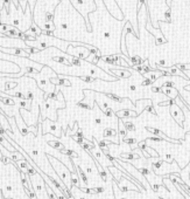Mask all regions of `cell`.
I'll use <instances>...</instances> for the list:
<instances>
[{
    "label": "cell",
    "instance_id": "25",
    "mask_svg": "<svg viewBox=\"0 0 190 199\" xmlns=\"http://www.w3.org/2000/svg\"><path fill=\"white\" fill-rule=\"evenodd\" d=\"M145 111H148V112H150V114H153V115H157V112H156V110L154 109V105L153 104H149V105H147L146 108H145Z\"/></svg>",
    "mask_w": 190,
    "mask_h": 199
},
{
    "label": "cell",
    "instance_id": "35",
    "mask_svg": "<svg viewBox=\"0 0 190 199\" xmlns=\"http://www.w3.org/2000/svg\"><path fill=\"white\" fill-rule=\"evenodd\" d=\"M77 105H78L79 108H83V109H86V110H90V109H91V105H89V104H86V103H83V102H78Z\"/></svg>",
    "mask_w": 190,
    "mask_h": 199
},
{
    "label": "cell",
    "instance_id": "49",
    "mask_svg": "<svg viewBox=\"0 0 190 199\" xmlns=\"http://www.w3.org/2000/svg\"><path fill=\"white\" fill-rule=\"evenodd\" d=\"M130 89H131V92H135L137 90V87L132 84V86H130Z\"/></svg>",
    "mask_w": 190,
    "mask_h": 199
},
{
    "label": "cell",
    "instance_id": "29",
    "mask_svg": "<svg viewBox=\"0 0 190 199\" xmlns=\"http://www.w3.org/2000/svg\"><path fill=\"white\" fill-rule=\"evenodd\" d=\"M44 28L49 31H55V25L53 22H46L44 23Z\"/></svg>",
    "mask_w": 190,
    "mask_h": 199
},
{
    "label": "cell",
    "instance_id": "2",
    "mask_svg": "<svg viewBox=\"0 0 190 199\" xmlns=\"http://www.w3.org/2000/svg\"><path fill=\"white\" fill-rule=\"evenodd\" d=\"M170 114H172V116L174 117V120L178 123V125H181L183 128V121H184V115H183V111L181 110V108L174 103L172 104L170 107Z\"/></svg>",
    "mask_w": 190,
    "mask_h": 199
},
{
    "label": "cell",
    "instance_id": "13",
    "mask_svg": "<svg viewBox=\"0 0 190 199\" xmlns=\"http://www.w3.org/2000/svg\"><path fill=\"white\" fill-rule=\"evenodd\" d=\"M163 94H167L169 97L175 98L178 95V92L175 88H167V89H163Z\"/></svg>",
    "mask_w": 190,
    "mask_h": 199
},
{
    "label": "cell",
    "instance_id": "32",
    "mask_svg": "<svg viewBox=\"0 0 190 199\" xmlns=\"http://www.w3.org/2000/svg\"><path fill=\"white\" fill-rule=\"evenodd\" d=\"M163 160H165V162H168V163H173V162H174V157H173L172 155L167 154V155H165Z\"/></svg>",
    "mask_w": 190,
    "mask_h": 199
},
{
    "label": "cell",
    "instance_id": "50",
    "mask_svg": "<svg viewBox=\"0 0 190 199\" xmlns=\"http://www.w3.org/2000/svg\"><path fill=\"white\" fill-rule=\"evenodd\" d=\"M3 197H4V199H14L12 197H5V194H3Z\"/></svg>",
    "mask_w": 190,
    "mask_h": 199
},
{
    "label": "cell",
    "instance_id": "9",
    "mask_svg": "<svg viewBox=\"0 0 190 199\" xmlns=\"http://www.w3.org/2000/svg\"><path fill=\"white\" fill-rule=\"evenodd\" d=\"M104 137L105 138H111V137H118V131L116 129H112V128H106L103 132Z\"/></svg>",
    "mask_w": 190,
    "mask_h": 199
},
{
    "label": "cell",
    "instance_id": "14",
    "mask_svg": "<svg viewBox=\"0 0 190 199\" xmlns=\"http://www.w3.org/2000/svg\"><path fill=\"white\" fill-rule=\"evenodd\" d=\"M121 158L128 159V160H134V159H139L140 156L137 155V154H133V152H127V154H122L121 155Z\"/></svg>",
    "mask_w": 190,
    "mask_h": 199
},
{
    "label": "cell",
    "instance_id": "20",
    "mask_svg": "<svg viewBox=\"0 0 190 199\" xmlns=\"http://www.w3.org/2000/svg\"><path fill=\"white\" fill-rule=\"evenodd\" d=\"M71 60V66H76V67H81L82 66V61L79 60V58H77V56H70L69 58Z\"/></svg>",
    "mask_w": 190,
    "mask_h": 199
},
{
    "label": "cell",
    "instance_id": "40",
    "mask_svg": "<svg viewBox=\"0 0 190 199\" xmlns=\"http://www.w3.org/2000/svg\"><path fill=\"white\" fill-rule=\"evenodd\" d=\"M33 98H34L33 93H31V92H27V94H26V100H27V101H31Z\"/></svg>",
    "mask_w": 190,
    "mask_h": 199
},
{
    "label": "cell",
    "instance_id": "42",
    "mask_svg": "<svg viewBox=\"0 0 190 199\" xmlns=\"http://www.w3.org/2000/svg\"><path fill=\"white\" fill-rule=\"evenodd\" d=\"M85 171H86V174H87V175H92V174H93L92 167H90L89 165H86V166H85Z\"/></svg>",
    "mask_w": 190,
    "mask_h": 199
},
{
    "label": "cell",
    "instance_id": "17",
    "mask_svg": "<svg viewBox=\"0 0 190 199\" xmlns=\"http://www.w3.org/2000/svg\"><path fill=\"white\" fill-rule=\"evenodd\" d=\"M72 192H74V191H72ZM87 196H89V194H87ZM87 196H86V193H84L81 189H79V192H78V193L74 192V198H75V199H89Z\"/></svg>",
    "mask_w": 190,
    "mask_h": 199
},
{
    "label": "cell",
    "instance_id": "43",
    "mask_svg": "<svg viewBox=\"0 0 190 199\" xmlns=\"http://www.w3.org/2000/svg\"><path fill=\"white\" fill-rule=\"evenodd\" d=\"M11 0H0V10H3L4 8V5L6 4V3H10Z\"/></svg>",
    "mask_w": 190,
    "mask_h": 199
},
{
    "label": "cell",
    "instance_id": "39",
    "mask_svg": "<svg viewBox=\"0 0 190 199\" xmlns=\"http://www.w3.org/2000/svg\"><path fill=\"white\" fill-rule=\"evenodd\" d=\"M166 42H167V41L165 40V38H157L156 41H155V45H156V46H160V45L166 43Z\"/></svg>",
    "mask_w": 190,
    "mask_h": 199
},
{
    "label": "cell",
    "instance_id": "46",
    "mask_svg": "<svg viewBox=\"0 0 190 199\" xmlns=\"http://www.w3.org/2000/svg\"><path fill=\"white\" fill-rule=\"evenodd\" d=\"M30 154H31V155H33L34 157H36V156L39 155V152H38L36 150H30Z\"/></svg>",
    "mask_w": 190,
    "mask_h": 199
},
{
    "label": "cell",
    "instance_id": "38",
    "mask_svg": "<svg viewBox=\"0 0 190 199\" xmlns=\"http://www.w3.org/2000/svg\"><path fill=\"white\" fill-rule=\"evenodd\" d=\"M92 191H93V193H103L104 192V187H102V186L92 187Z\"/></svg>",
    "mask_w": 190,
    "mask_h": 199
},
{
    "label": "cell",
    "instance_id": "44",
    "mask_svg": "<svg viewBox=\"0 0 190 199\" xmlns=\"http://www.w3.org/2000/svg\"><path fill=\"white\" fill-rule=\"evenodd\" d=\"M61 27H62V30H68V23L67 22H62Z\"/></svg>",
    "mask_w": 190,
    "mask_h": 199
},
{
    "label": "cell",
    "instance_id": "47",
    "mask_svg": "<svg viewBox=\"0 0 190 199\" xmlns=\"http://www.w3.org/2000/svg\"><path fill=\"white\" fill-rule=\"evenodd\" d=\"M94 122H96L97 124H102V118H99V117H96V118H94Z\"/></svg>",
    "mask_w": 190,
    "mask_h": 199
},
{
    "label": "cell",
    "instance_id": "12",
    "mask_svg": "<svg viewBox=\"0 0 190 199\" xmlns=\"http://www.w3.org/2000/svg\"><path fill=\"white\" fill-rule=\"evenodd\" d=\"M61 152L62 154H64L66 156H68L69 158H78V155H77V152H75L74 150H70V149H63V150H61Z\"/></svg>",
    "mask_w": 190,
    "mask_h": 199
},
{
    "label": "cell",
    "instance_id": "24",
    "mask_svg": "<svg viewBox=\"0 0 190 199\" xmlns=\"http://www.w3.org/2000/svg\"><path fill=\"white\" fill-rule=\"evenodd\" d=\"M54 20V13L51 11L46 12V22H53Z\"/></svg>",
    "mask_w": 190,
    "mask_h": 199
},
{
    "label": "cell",
    "instance_id": "15",
    "mask_svg": "<svg viewBox=\"0 0 190 199\" xmlns=\"http://www.w3.org/2000/svg\"><path fill=\"white\" fill-rule=\"evenodd\" d=\"M53 60H54V61H56V62H58V63L66 65V66H68V67H70V66H71V63H70L69 61H67V59H66V58H62V56H54Z\"/></svg>",
    "mask_w": 190,
    "mask_h": 199
},
{
    "label": "cell",
    "instance_id": "10",
    "mask_svg": "<svg viewBox=\"0 0 190 199\" xmlns=\"http://www.w3.org/2000/svg\"><path fill=\"white\" fill-rule=\"evenodd\" d=\"M119 134V136H120V138L121 139H124L125 137H127V130H126V128L124 127V124H122V121H121V118H119V131H118Z\"/></svg>",
    "mask_w": 190,
    "mask_h": 199
},
{
    "label": "cell",
    "instance_id": "51",
    "mask_svg": "<svg viewBox=\"0 0 190 199\" xmlns=\"http://www.w3.org/2000/svg\"><path fill=\"white\" fill-rule=\"evenodd\" d=\"M160 199H165V198H162V197H160Z\"/></svg>",
    "mask_w": 190,
    "mask_h": 199
},
{
    "label": "cell",
    "instance_id": "31",
    "mask_svg": "<svg viewBox=\"0 0 190 199\" xmlns=\"http://www.w3.org/2000/svg\"><path fill=\"white\" fill-rule=\"evenodd\" d=\"M18 86V83L16 82H8V83H6V92L8 90V89H12V88H15Z\"/></svg>",
    "mask_w": 190,
    "mask_h": 199
},
{
    "label": "cell",
    "instance_id": "11",
    "mask_svg": "<svg viewBox=\"0 0 190 199\" xmlns=\"http://www.w3.org/2000/svg\"><path fill=\"white\" fill-rule=\"evenodd\" d=\"M48 144L51 147V148H54V149H56V150H63V149H64V145H63L62 143H61V142L59 140H48Z\"/></svg>",
    "mask_w": 190,
    "mask_h": 199
},
{
    "label": "cell",
    "instance_id": "23",
    "mask_svg": "<svg viewBox=\"0 0 190 199\" xmlns=\"http://www.w3.org/2000/svg\"><path fill=\"white\" fill-rule=\"evenodd\" d=\"M79 78L86 83H92V82L96 81V77H92V76H81Z\"/></svg>",
    "mask_w": 190,
    "mask_h": 199
},
{
    "label": "cell",
    "instance_id": "54",
    "mask_svg": "<svg viewBox=\"0 0 190 199\" xmlns=\"http://www.w3.org/2000/svg\"><path fill=\"white\" fill-rule=\"evenodd\" d=\"M0 23H1V21H0Z\"/></svg>",
    "mask_w": 190,
    "mask_h": 199
},
{
    "label": "cell",
    "instance_id": "26",
    "mask_svg": "<svg viewBox=\"0 0 190 199\" xmlns=\"http://www.w3.org/2000/svg\"><path fill=\"white\" fill-rule=\"evenodd\" d=\"M152 92L153 93H156V94H163V87H156V86H153L152 87Z\"/></svg>",
    "mask_w": 190,
    "mask_h": 199
},
{
    "label": "cell",
    "instance_id": "7",
    "mask_svg": "<svg viewBox=\"0 0 190 199\" xmlns=\"http://www.w3.org/2000/svg\"><path fill=\"white\" fill-rule=\"evenodd\" d=\"M70 182H71V185L81 187V180H79V176H78L77 171H72L70 174Z\"/></svg>",
    "mask_w": 190,
    "mask_h": 199
},
{
    "label": "cell",
    "instance_id": "28",
    "mask_svg": "<svg viewBox=\"0 0 190 199\" xmlns=\"http://www.w3.org/2000/svg\"><path fill=\"white\" fill-rule=\"evenodd\" d=\"M174 86H175V83L172 81H167L161 84V87H165V88H174Z\"/></svg>",
    "mask_w": 190,
    "mask_h": 199
},
{
    "label": "cell",
    "instance_id": "19",
    "mask_svg": "<svg viewBox=\"0 0 190 199\" xmlns=\"http://www.w3.org/2000/svg\"><path fill=\"white\" fill-rule=\"evenodd\" d=\"M58 78H59V82H57V86H67V87H70L71 86L70 81L63 78V76H58Z\"/></svg>",
    "mask_w": 190,
    "mask_h": 199
},
{
    "label": "cell",
    "instance_id": "53",
    "mask_svg": "<svg viewBox=\"0 0 190 199\" xmlns=\"http://www.w3.org/2000/svg\"><path fill=\"white\" fill-rule=\"evenodd\" d=\"M0 76H1V73H0Z\"/></svg>",
    "mask_w": 190,
    "mask_h": 199
},
{
    "label": "cell",
    "instance_id": "48",
    "mask_svg": "<svg viewBox=\"0 0 190 199\" xmlns=\"http://www.w3.org/2000/svg\"><path fill=\"white\" fill-rule=\"evenodd\" d=\"M156 65H159V66H165V65H166V62H165V60H160V61H159V63H156Z\"/></svg>",
    "mask_w": 190,
    "mask_h": 199
},
{
    "label": "cell",
    "instance_id": "41",
    "mask_svg": "<svg viewBox=\"0 0 190 199\" xmlns=\"http://www.w3.org/2000/svg\"><path fill=\"white\" fill-rule=\"evenodd\" d=\"M165 15H166V21H167V22H170V20H172V18H170V10H168V11L165 13Z\"/></svg>",
    "mask_w": 190,
    "mask_h": 199
},
{
    "label": "cell",
    "instance_id": "52",
    "mask_svg": "<svg viewBox=\"0 0 190 199\" xmlns=\"http://www.w3.org/2000/svg\"><path fill=\"white\" fill-rule=\"evenodd\" d=\"M188 135H190V131H188Z\"/></svg>",
    "mask_w": 190,
    "mask_h": 199
},
{
    "label": "cell",
    "instance_id": "8",
    "mask_svg": "<svg viewBox=\"0 0 190 199\" xmlns=\"http://www.w3.org/2000/svg\"><path fill=\"white\" fill-rule=\"evenodd\" d=\"M112 73H113V74H116L117 76L122 77V78H128V77H131V76H132V73H131V72H128V70H126V69H122V70H116V69H113V70H112Z\"/></svg>",
    "mask_w": 190,
    "mask_h": 199
},
{
    "label": "cell",
    "instance_id": "36",
    "mask_svg": "<svg viewBox=\"0 0 190 199\" xmlns=\"http://www.w3.org/2000/svg\"><path fill=\"white\" fill-rule=\"evenodd\" d=\"M5 190H6V192H7V193H13V191H14V189H13V185H12L11 183H7V184H6V187H5Z\"/></svg>",
    "mask_w": 190,
    "mask_h": 199
},
{
    "label": "cell",
    "instance_id": "3",
    "mask_svg": "<svg viewBox=\"0 0 190 199\" xmlns=\"http://www.w3.org/2000/svg\"><path fill=\"white\" fill-rule=\"evenodd\" d=\"M0 50H1L3 53H10V54H13V55H19L21 56V58H29V55L27 52H23L22 49L20 48H4V47H0Z\"/></svg>",
    "mask_w": 190,
    "mask_h": 199
},
{
    "label": "cell",
    "instance_id": "6",
    "mask_svg": "<svg viewBox=\"0 0 190 199\" xmlns=\"http://www.w3.org/2000/svg\"><path fill=\"white\" fill-rule=\"evenodd\" d=\"M75 170L77 171V174H78V176H79V179L84 183L85 186H87V185H89V179H87V177H86V174L82 170V167H81L79 165H75Z\"/></svg>",
    "mask_w": 190,
    "mask_h": 199
},
{
    "label": "cell",
    "instance_id": "33",
    "mask_svg": "<svg viewBox=\"0 0 190 199\" xmlns=\"http://www.w3.org/2000/svg\"><path fill=\"white\" fill-rule=\"evenodd\" d=\"M42 34H43V35H46V36H54V35H55V31L46 30V31H42Z\"/></svg>",
    "mask_w": 190,
    "mask_h": 199
},
{
    "label": "cell",
    "instance_id": "37",
    "mask_svg": "<svg viewBox=\"0 0 190 199\" xmlns=\"http://www.w3.org/2000/svg\"><path fill=\"white\" fill-rule=\"evenodd\" d=\"M149 84H153V81H152L149 77H146V78L142 81L141 86H149Z\"/></svg>",
    "mask_w": 190,
    "mask_h": 199
},
{
    "label": "cell",
    "instance_id": "1",
    "mask_svg": "<svg viewBox=\"0 0 190 199\" xmlns=\"http://www.w3.org/2000/svg\"><path fill=\"white\" fill-rule=\"evenodd\" d=\"M47 157L49 158V160H50L51 163H55V164L59 167V170H58L57 172H58V175H59V177H61L62 182L64 183L69 189H71V182H70V174H71V171H70V170H69L67 166L63 165L61 162H58L57 159H54L50 155H48Z\"/></svg>",
    "mask_w": 190,
    "mask_h": 199
},
{
    "label": "cell",
    "instance_id": "21",
    "mask_svg": "<svg viewBox=\"0 0 190 199\" xmlns=\"http://www.w3.org/2000/svg\"><path fill=\"white\" fill-rule=\"evenodd\" d=\"M124 143H126V144H128V145H131L132 148H134L133 145L134 144H137V139L135 138H127V137H125L124 139H121Z\"/></svg>",
    "mask_w": 190,
    "mask_h": 199
},
{
    "label": "cell",
    "instance_id": "4",
    "mask_svg": "<svg viewBox=\"0 0 190 199\" xmlns=\"http://www.w3.org/2000/svg\"><path fill=\"white\" fill-rule=\"evenodd\" d=\"M116 115L119 118H125V117L127 118V117H137L138 114H137V111H132V110H128V109H125V110H120V111L116 112Z\"/></svg>",
    "mask_w": 190,
    "mask_h": 199
},
{
    "label": "cell",
    "instance_id": "5",
    "mask_svg": "<svg viewBox=\"0 0 190 199\" xmlns=\"http://www.w3.org/2000/svg\"><path fill=\"white\" fill-rule=\"evenodd\" d=\"M146 130L147 131H149V132H152V134H154V135H157V136H161L165 140H168V142H173V143H180L178 140H176V139H170V138H168L162 131H160L159 129H155V128H149V127H147L146 128Z\"/></svg>",
    "mask_w": 190,
    "mask_h": 199
},
{
    "label": "cell",
    "instance_id": "30",
    "mask_svg": "<svg viewBox=\"0 0 190 199\" xmlns=\"http://www.w3.org/2000/svg\"><path fill=\"white\" fill-rule=\"evenodd\" d=\"M103 111H104V114H105V116H107V117H112V116H113V111H112V109H111L110 107L106 108V109H104Z\"/></svg>",
    "mask_w": 190,
    "mask_h": 199
},
{
    "label": "cell",
    "instance_id": "16",
    "mask_svg": "<svg viewBox=\"0 0 190 199\" xmlns=\"http://www.w3.org/2000/svg\"><path fill=\"white\" fill-rule=\"evenodd\" d=\"M121 121H122V124H124V127L126 128V130H127V131H135V125L132 122H130V121H124L122 118H121Z\"/></svg>",
    "mask_w": 190,
    "mask_h": 199
},
{
    "label": "cell",
    "instance_id": "27",
    "mask_svg": "<svg viewBox=\"0 0 190 199\" xmlns=\"http://www.w3.org/2000/svg\"><path fill=\"white\" fill-rule=\"evenodd\" d=\"M175 103V101H174V98H170L169 101H165V102H160L159 103V105L160 107H167V105H172V104H174Z\"/></svg>",
    "mask_w": 190,
    "mask_h": 199
},
{
    "label": "cell",
    "instance_id": "34",
    "mask_svg": "<svg viewBox=\"0 0 190 199\" xmlns=\"http://www.w3.org/2000/svg\"><path fill=\"white\" fill-rule=\"evenodd\" d=\"M47 96H48V100L50 98V100H57V92H53V93H49V94H47Z\"/></svg>",
    "mask_w": 190,
    "mask_h": 199
},
{
    "label": "cell",
    "instance_id": "18",
    "mask_svg": "<svg viewBox=\"0 0 190 199\" xmlns=\"http://www.w3.org/2000/svg\"><path fill=\"white\" fill-rule=\"evenodd\" d=\"M104 95H106L109 98H111L112 101H114V102H122L124 101V98L122 97H120V96H118V95H116V94H104Z\"/></svg>",
    "mask_w": 190,
    "mask_h": 199
},
{
    "label": "cell",
    "instance_id": "45",
    "mask_svg": "<svg viewBox=\"0 0 190 199\" xmlns=\"http://www.w3.org/2000/svg\"><path fill=\"white\" fill-rule=\"evenodd\" d=\"M110 32H104V34H103V36L105 38V39H110Z\"/></svg>",
    "mask_w": 190,
    "mask_h": 199
},
{
    "label": "cell",
    "instance_id": "22",
    "mask_svg": "<svg viewBox=\"0 0 190 199\" xmlns=\"http://www.w3.org/2000/svg\"><path fill=\"white\" fill-rule=\"evenodd\" d=\"M26 52H28L29 54H36V53H39L41 49L40 48H38V47H33V46H27L26 48Z\"/></svg>",
    "mask_w": 190,
    "mask_h": 199
}]
</instances>
